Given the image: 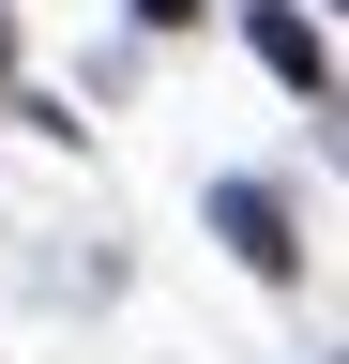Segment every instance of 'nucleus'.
I'll return each instance as SVG.
<instances>
[{
	"label": "nucleus",
	"instance_id": "7ed1b4c3",
	"mask_svg": "<svg viewBox=\"0 0 349 364\" xmlns=\"http://www.w3.org/2000/svg\"><path fill=\"white\" fill-rule=\"evenodd\" d=\"M0 61H16V31H0Z\"/></svg>",
	"mask_w": 349,
	"mask_h": 364
},
{
	"label": "nucleus",
	"instance_id": "20e7f679",
	"mask_svg": "<svg viewBox=\"0 0 349 364\" xmlns=\"http://www.w3.org/2000/svg\"><path fill=\"white\" fill-rule=\"evenodd\" d=\"M334 16H349V0H334Z\"/></svg>",
	"mask_w": 349,
	"mask_h": 364
},
{
	"label": "nucleus",
	"instance_id": "f257e3e1",
	"mask_svg": "<svg viewBox=\"0 0 349 364\" xmlns=\"http://www.w3.org/2000/svg\"><path fill=\"white\" fill-rule=\"evenodd\" d=\"M213 228L243 243V273H304V243H289V198H274V182H213Z\"/></svg>",
	"mask_w": 349,
	"mask_h": 364
},
{
	"label": "nucleus",
	"instance_id": "f03ea898",
	"mask_svg": "<svg viewBox=\"0 0 349 364\" xmlns=\"http://www.w3.org/2000/svg\"><path fill=\"white\" fill-rule=\"evenodd\" d=\"M258 61H274L289 91H319V76H334V61H319V31H304V16H289V0H258Z\"/></svg>",
	"mask_w": 349,
	"mask_h": 364
}]
</instances>
